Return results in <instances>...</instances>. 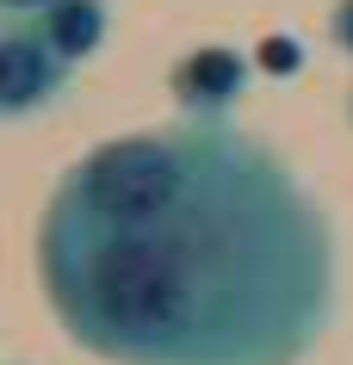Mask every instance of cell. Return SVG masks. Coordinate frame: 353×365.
<instances>
[{"label":"cell","mask_w":353,"mask_h":365,"mask_svg":"<svg viewBox=\"0 0 353 365\" xmlns=\"http://www.w3.org/2000/svg\"><path fill=\"white\" fill-rule=\"evenodd\" d=\"M248 81H255V56H242L235 43H198V50H186L174 62L168 87H174L180 118H193V124H230V112L248 93Z\"/></svg>","instance_id":"obj_3"},{"label":"cell","mask_w":353,"mask_h":365,"mask_svg":"<svg viewBox=\"0 0 353 365\" xmlns=\"http://www.w3.org/2000/svg\"><path fill=\"white\" fill-rule=\"evenodd\" d=\"M50 6H56V0H0V13H6V19H25V25H38Z\"/></svg>","instance_id":"obj_7"},{"label":"cell","mask_w":353,"mask_h":365,"mask_svg":"<svg viewBox=\"0 0 353 365\" xmlns=\"http://www.w3.org/2000/svg\"><path fill=\"white\" fill-rule=\"evenodd\" d=\"M347 112H353V106H347Z\"/></svg>","instance_id":"obj_8"},{"label":"cell","mask_w":353,"mask_h":365,"mask_svg":"<svg viewBox=\"0 0 353 365\" xmlns=\"http://www.w3.org/2000/svg\"><path fill=\"white\" fill-rule=\"evenodd\" d=\"M329 43L341 56H353V0H334L329 6Z\"/></svg>","instance_id":"obj_6"},{"label":"cell","mask_w":353,"mask_h":365,"mask_svg":"<svg viewBox=\"0 0 353 365\" xmlns=\"http://www.w3.org/2000/svg\"><path fill=\"white\" fill-rule=\"evenodd\" d=\"M304 43L297 38H285V31H273V38H260L255 43V68L260 75H279V81H292V75H304Z\"/></svg>","instance_id":"obj_5"},{"label":"cell","mask_w":353,"mask_h":365,"mask_svg":"<svg viewBox=\"0 0 353 365\" xmlns=\"http://www.w3.org/2000/svg\"><path fill=\"white\" fill-rule=\"evenodd\" d=\"M38 279L68 341L112 365H297L341 291L329 211L235 124H205L193 192L149 223L50 198Z\"/></svg>","instance_id":"obj_1"},{"label":"cell","mask_w":353,"mask_h":365,"mask_svg":"<svg viewBox=\"0 0 353 365\" xmlns=\"http://www.w3.org/2000/svg\"><path fill=\"white\" fill-rule=\"evenodd\" d=\"M68 87H75V62L56 56V43L38 25L25 19L0 25V118L6 124H25L44 106H62Z\"/></svg>","instance_id":"obj_2"},{"label":"cell","mask_w":353,"mask_h":365,"mask_svg":"<svg viewBox=\"0 0 353 365\" xmlns=\"http://www.w3.org/2000/svg\"><path fill=\"white\" fill-rule=\"evenodd\" d=\"M38 31L56 43V56H68L81 68V62L99 56L106 38H112V0H56L38 19Z\"/></svg>","instance_id":"obj_4"}]
</instances>
